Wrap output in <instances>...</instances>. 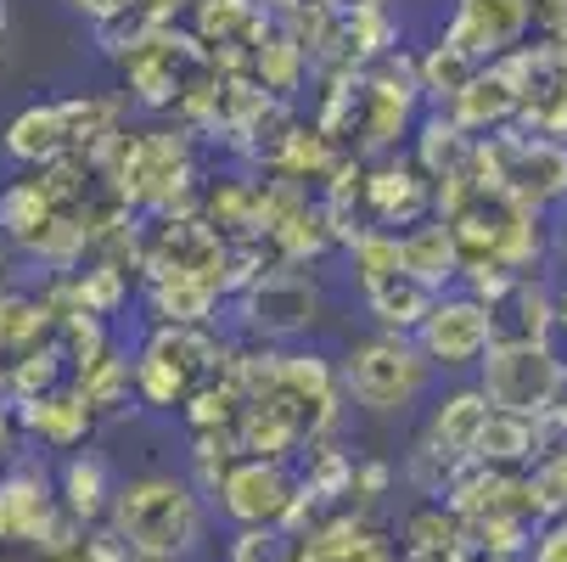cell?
I'll return each mask as SVG.
<instances>
[{"mask_svg":"<svg viewBox=\"0 0 567 562\" xmlns=\"http://www.w3.org/2000/svg\"><path fill=\"white\" fill-rule=\"evenodd\" d=\"M107 529L135 556H164L181 562L203 545L208 512L186 472H135L107 501Z\"/></svg>","mask_w":567,"mask_h":562,"instance_id":"6da1fadb","label":"cell"},{"mask_svg":"<svg viewBox=\"0 0 567 562\" xmlns=\"http://www.w3.org/2000/svg\"><path fill=\"white\" fill-rule=\"evenodd\" d=\"M338 382H343V394L354 399L360 411L404 417L427 394L433 366H427V355L416 349L411 333H371V338L349 344V355L338 366Z\"/></svg>","mask_w":567,"mask_h":562,"instance_id":"7a4b0ae2","label":"cell"},{"mask_svg":"<svg viewBox=\"0 0 567 562\" xmlns=\"http://www.w3.org/2000/svg\"><path fill=\"white\" fill-rule=\"evenodd\" d=\"M477 394L489 399V411H512L528 422H545L561 406L567 371L550 344H489V355L477 360Z\"/></svg>","mask_w":567,"mask_h":562,"instance_id":"3957f363","label":"cell"},{"mask_svg":"<svg viewBox=\"0 0 567 562\" xmlns=\"http://www.w3.org/2000/svg\"><path fill=\"white\" fill-rule=\"evenodd\" d=\"M411 338H416V349L427 355L433 371H466V366H477L483 355H489V344H495L489 304L461 293V287H450V293H439L427 304V315L416 320Z\"/></svg>","mask_w":567,"mask_h":562,"instance_id":"277c9868","label":"cell"},{"mask_svg":"<svg viewBox=\"0 0 567 562\" xmlns=\"http://www.w3.org/2000/svg\"><path fill=\"white\" fill-rule=\"evenodd\" d=\"M483 164H495L489 192L523 203V208H545L556 197H567V146L556 141H528V135H506L495 146L477 152Z\"/></svg>","mask_w":567,"mask_h":562,"instance_id":"5b68a950","label":"cell"},{"mask_svg":"<svg viewBox=\"0 0 567 562\" xmlns=\"http://www.w3.org/2000/svg\"><path fill=\"white\" fill-rule=\"evenodd\" d=\"M292 495H298V484H292L287 461H265V456L230 461L225 478L214 484L219 512H225L230 523H241V529H281Z\"/></svg>","mask_w":567,"mask_h":562,"instance_id":"8992f818","label":"cell"},{"mask_svg":"<svg viewBox=\"0 0 567 562\" xmlns=\"http://www.w3.org/2000/svg\"><path fill=\"white\" fill-rule=\"evenodd\" d=\"M241 309H248V327L270 344H287V338H303L315 320H320V287L303 276V270H265L248 298H241Z\"/></svg>","mask_w":567,"mask_h":562,"instance_id":"52a82bcc","label":"cell"},{"mask_svg":"<svg viewBox=\"0 0 567 562\" xmlns=\"http://www.w3.org/2000/svg\"><path fill=\"white\" fill-rule=\"evenodd\" d=\"M528 18H534V0H461V12H455L444 40L461 45L472 62H483L495 51H512L523 40Z\"/></svg>","mask_w":567,"mask_h":562,"instance_id":"ba28073f","label":"cell"},{"mask_svg":"<svg viewBox=\"0 0 567 562\" xmlns=\"http://www.w3.org/2000/svg\"><path fill=\"white\" fill-rule=\"evenodd\" d=\"M495 344H550L556 333V293L534 276H517L495 304H489Z\"/></svg>","mask_w":567,"mask_h":562,"instance_id":"9c48e42d","label":"cell"},{"mask_svg":"<svg viewBox=\"0 0 567 562\" xmlns=\"http://www.w3.org/2000/svg\"><path fill=\"white\" fill-rule=\"evenodd\" d=\"M399 265L411 270L422 287L444 293L461 282V243L444 219H416L411 231H399Z\"/></svg>","mask_w":567,"mask_h":562,"instance_id":"30bf717a","label":"cell"},{"mask_svg":"<svg viewBox=\"0 0 567 562\" xmlns=\"http://www.w3.org/2000/svg\"><path fill=\"white\" fill-rule=\"evenodd\" d=\"M113 467H107V456H96V450H68V461H62V478H56V507L85 529V523H102L107 518V501H113Z\"/></svg>","mask_w":567,"mask_h":562,"instance_id":"8fae6325","label":"cell"},{"mask_svg":"<svg viewBox=\"0 0 567 562\" xmlns=\"http://www.w3.org/2000/svg\"><path fill=\"white\" fill-rule=\"evenodd\" d=\"M365 203H371V214L382 219V231H411L416 219H427V208H433V186H427V175L422 170H411V164H388V170H377L371 181H365Z\"/></svg>","mask_w":567,"mask_h":562,"instance_id":"7c38bea8","label":"cell"},{"mask_svg":"<svg viewBox=\"0 0 567 562\" xmlns=\"http://www.w3.org/2000/svg\"><path fill=\"white\" fill-rule=\"evenodd\" d=\"M96 411L85 406V394H40L23 399V428L45 445V450H85Z\"/></svg>","mask_w":567,"mask_h":562,"instance_id":"4fadbf2b","label":"cell"},{"mask_svg":"<svg viewBox=\"0 0 567 562\" xmlns=\"http://www.w3.org/2000/svg\"><path fill=\"white\" fill-rule=\"evenodd\" d=\"M483 417H489V399H483L477 388H450L433 406V417H427L422 445L439 450L444 461H461V456H472V439H477Z\"/></svg>","mask_w":567,"mask_h":562,"instance_id":"5bb4252c","label":"cell"},{"mask_svg":"<svg viewBox=\"0 0 567 562\" xmlns=\"http://www.w3.org/2000/svg\"><path fill=\"white\" fill-rule=\"evenodd\" d=\"M360 298H365V309L382 320V333H416V320L427 315V304L439 298L433 287H422L411 270H388V276H371V282H360Z\"/></svg>","mask_w":567,"mask_h":562,"instance_id":"9a60e30c","label":"cell"},{"mask_svg":"<svg viewBox=\"0 0 567 562\" xmlns=\"http://www.w3.org/2000/svg\"><path fill=\"white\" fill-rule=\"evenodd\" d=\"M545 450V433H539V422H528V417H512V411H489L483 417V428H477V439H472V456L483 461V467H523V461H534Z\"/></svg>","mask_w":567,"mask_h":562,"instance_id":"2e32d148","label":"cell"},{"mask_svg":"<svg viewBox=\"0 0 567 562\" xmlns=\"http://www.w3.org/2000/svg\"><path fill=\"white\" fill-rule=\"evenodd\" d=\"M7 152L18 157V164H29V170H40V164H56V157H68L62 108H56V102L23 108V113L7 124Z\"/></svg>","mask_w":567,"mask_h":562,"instance_id":"e0dca14e","label":"cell"},{"mask_svg":"<svg viewBox=\"0 0 567 562\" xmlns=\"http://www.w3.org/2000/svg\"><path fill=\"white\" fill-rule=\"evenodd\" d=\"M51 197L40 192V181H12L7 192H0V231L18 236V243H29V236L51 219Z\"/></svg>","mask_w":567,"mask_h":562,"instance_id":"ac0fdd59","label":"cell"},{"mask_svg":"<svg viewBox=\"0 0 567 562\" xmlns=\"http://www.w3.org/2000/svg\"><path fill=\"white\" fill-rule=\"evenodd\" d=\"M528 562H567V518H550L528 540Z\"/></svg>","mask_w":567,"mask_h":562,"instance_id":"d6986e66","label":"cell"},{"mask_svg":"<svg viewBox=\"0 0 567 562\" xmlns=\"http://www.w3.org/2000/svg\"><path fill=\"white\" fill-rule=\"evenodd\" d=\"M73 12H85L91 23H113L118 12H130V7H141V0H68Z\"/></svg>","mask_w":567,"mask_h":562,"instance_id":"ffe728a7","label":"cell"},{"mask_svg":"<svg viewBox=\"0 0 567 562\" xmlns=\"http://www.w3.org/2000/svg\"><path fill=\"white\" fill-rule=\"evenodd\" d=\"M556 327H561V333H567V287H561V293H556Z\"/></svg>","mask_w":567,"mask_h":562,"instance_id":"44dd1931","label":"cell"},{"mask_svg":"<svg viewBox=\"0 0 567 562\" xmlns=\"http://www.w3.org/2000/svg\"><path fill=\"white\" fill-rule=\"evenodd\" d=\"M124 562H164V556H135V551H130V556H124Z\"/></svg>","mask_w":567,"mask_h":562,"instance_id":"7402d4cb","label":"cell"},{"mask_svg":"<svg viewBox=\"0 0 567 562\" xmlns=\"http://www.w3.org/2000/svg\"><path fill=\"white\" fill-rule=\"evenodd\" d=\"M0 562H7V556H0Z\"/></svg>","mask_w":567,"mask_h":562,"instance_id":"603a6c76","label":"cell"}]
</instances>
